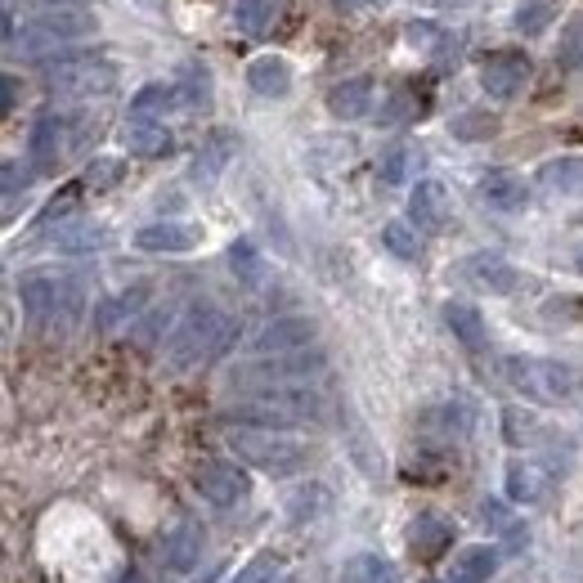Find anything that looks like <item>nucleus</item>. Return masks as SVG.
I'll list each match as a JSON object with an SVG mask.
<instances>
[{"mask_svg": "<svg viewBox=\"0 0 583 583\" xmlns=\"http://www.w3.org/2000/svg\"><path fill=\"white\" fill-rule=\"evenodd\" d=\"M46 90L59 99H99L117 90V63L99 59V54H67V59H50L41 67Z\"/></svg>", "mask_w": 583, "mask_h": 583, "instance_id": "20e7f679", "label": "nucleus"}, {"mask_svg": "<svg viewBox=\"0 0 583 583\" xmlns=\"http://www.w3.org/2000/svg\"><path fill=\"white\" fill-rule=\"evenodd\" d=\"M426 113V99L413 90V86H399L377 113V126H405V122H418Z\"/></svg>", "mask_w": 583, "mask_h": 583, "instance_id": "2f4dec72", "label": "nucleus"}, {"mask_svg": "<svg viewBox=\"0 0 583 583\" xmlns=\"http://www.w3.org/2000/svg\"><path fill=\"white\" fill-rule=\"evenodd\" d=\"M46 5H54V10H82L86 0H46Z\"/></svg>", "mask_w": 583, "mask_h": 583, "instance_id": "3c124183", "label": "nucleus"}, {"mask_svg": "<svg viewBox=\"0 0 583 583\" xmlns=\"http://www.w3.org/2000/svg\"><path fill=\"white\" fill-rule=\"evenodd\" d=\"M234 23L247 36H265L274 23V0H234Z\"/></svg>", "mask_w": 583, "mask_h": 583, "instance_id": "c9c22d12", "label": "nucleus"}, {"mask_svg": "<svg viewBox=\"0 0 583 583\" xmlns=\"http://www.w3.org/2000/svg\"><path fill=\"white\" fill-rule=\"evenodd\" d=\"M122 175H126L122 158H95V162L82 171V185L95 189V194H108L113 185H122Z\"/></svg>", "mask_w": 583, "mask_h": 583, "instance_id": "ea45409f", "label": "nucleus"}, {"mask_svg": "<svg viewBox=\"0 0 583 583\" xmlns=\"http://www.w3.org/2000/svg\"><path fill=\"white\" fill-rule=\"evenodd\" d=\"M202 243V230L189 225V221H153L135 230V247L139 251H158V257H185Z\"/></svg>", "mask_w": 583, "mask_h": 583, "instance_id": "4468645a", "label": "nucleus"}, {"mask_svg": "<svg viewBox=\"0 0 583 583\" xmlns=\"http://www.w3.org/2000/svg\"><path fill=\"white\" fill-rule=\"evenodd\" d=\"M0 86H5V113H14V103H18V77H10V72H5V82H0Z\"/></svg>", "mask_w": 583, "mask_h": 583, "instance_id": "09e8293b", "label": "nucleus"}, {"mask_svg": "<svg viewBox=\"0 0 583 583\" xmlns=\"http://www.w3.org/2000/svg\"><path fill=\"white\" fill-rule=\"evenodd\" d=\"M108 243V230L95 225V221H72V225H59L50 234V247L54 251H67V257H82V251H99Z\"/></svg>", "mask_w": 583, "mask_h": 583, "instance_id": "cd10ccee", "label": "nucleus"}, {"mask_svg": "<svg viewBox=\"0 0 583 583\" xmlns=\"http://www.w3.org/2000/svg\"><path fill=\"white\" fill-rule=\"evenodd\" d=\"M342 583H399V570L377 553H355L342 566Z\"/></svg>", "mask_w": 583, "mask_h": 583, "instance_id": "7c9ffc66", "label": "nucleus"}, {"mask_svg": "<svg viewBox=\"0 0 583 583\" xmlns=\"http://www.w3.org/2000/svg\"><path fill=\"white\" fill-rule=\"evenodd\" d=\"M503 373L525 399L534 405H561V399L574 395V373L561 359H538V355H507Z\"/></svg>", "mask_w": 583, "mask_h": 583, "instance_id": "423d86ee", "label": "nucleus"}, {"mask_svg": "<svg viewBox=\"0 0 583 583\" xmlns=\"http://www.w3.org/2000/svg\"><path fill=\"white\" fill-rule=\"evenodd\" d=\"M274 574H278V557L274 553H261V557H251L230 583H274Z\"/></svg>", "mask_w": 583, "mask_h": 583, "instance_id": "c03bdc74", "label": "nucleus"}, {"mask_svg": "<svg viewBox=\"0 0 583 583\" xmlns=\"http://www.w3.org/2000/svg\"><path fill=\"white\" fill-rule=\"evenodd\" d=\"M230 413L238 418V426H310L323 418V395L314 386H251L238 390V405Z\"/></svg>", "mask_w": 583, "mask_h": 583, "instance_id": "f257e3e1", "label": "nucleus"}, {"mask_svg": "<svg viewBox=\"0 0 583 583\" xmlns=\"http://www.w3.org/2000/svg\"><path fill=\"white\" fill-rule=\"evenodd\" d=\"M557 63L561 67H583V18H574L570 27H566V36H561V50H557Z\"/></svg>", "mask_w": 583, "mask_h": 583, "instance_id": "a18cd8bd", "label": "nucleus"}, {"mask_svg": "<svg viewBox=\"0 0 583 583\" xmlns=\"http://www.w3.org/2000/svg\"><path fill=\"white\" fill-rule=\"evenodd\" d=\"M462 274L476 283V287H485V292H498V297L517 292V283H521L517 265H507L503 257H494V251H476V257H467L462 261Z\"/></svg>", "mask_w": 583, "mask_h": 583, "instance_id": "dca6fc26", "label": "nucleus"}, {"mask_svg": "<svg viewBox=\"0 0 583 583\" xmlns=\"http://www.w3.org/2000/svg\"><path fill=\"white\" fill-rule=\"evenodd\" d=\"M327 369V355L319 346L297 350V355H265L238 363L230 373V390H251V386H310Z\"/></svg>", "mask_w": 583, "mask_h": 583, "instance_id": "39448f33", "label": "nucleus"}, {"mask_svg": "<svg viewBox=\"0 0 583 583\" xmlns=\"http://www.w3.org/2000/svg\"><path fill=\"white\" fill-rule=\"evenodd\" d=\"M247 86L261 99H283L292 90V63L283 54H261L247 63Z\"/></svg>", "mask_w": 583, "mask_h": 583, "instance_id": "5701e85b", "label": "nucleus"}, {"mask_svg": "<svg viewBox=\"0 0 583 583\" xmlns=\"http://www.w3.org/2000/svg\"><path fill=\"white\" fill-rule=\"evenodd\" d=\"M230 270H234V278H243V283H261L265 261H261L257 243H251V238H234V243H230Z\"/></svg>", "mask_w": 583, "mask_h": 583, "instance_id": "e433bc0d", "label": "nucleus"}, {"mask_svg": "<svg viewBox=\"0 0 583 583\" xmlns=\"http://www.w3.org/2000/svg\"><path fill=\"white\" fill-rule=\"evenodd\" d=\"M426 431H445V435H467L471 431V409L467 405H441L422 418Z\"/></svg>", "mask_w": 583, "mask_h": 583, "instance_id": "58836bf2", "label": "nucleus"}, {"mask_svg": "<svg viewBox=\"0 0 583 583\" xmlns=\"http://www.w3.org/2000/svg\"><path fill=\"white\" fill-rule=\"evenodd\" d=\"M18 301L32 319H54L59 310H77L82 292L72 278H54V274H27L18 283Z\"/></svg>", "mask_w": 583, "mask_h": 583, "instance_id": "1a4fd4ad", "label": "nucleus"}, {"mask_svg": "<svg viewBox=\"0 0 583 583\" xmlns=\"http://www.w3.org/2000/svg\"><path fill=\"white\" fill-rule=\"evenodd\" d=\"M494 570H498V548L494 543H471V548H462L454 557L445 579H435V583H489Z\"/></svg>", "mask_w": 583, "mask_h": 583, "instance_id": "a211bd4d", "label": "nucleus"}, {"mask_svg": "<svg viewBox=\"0 0 583 583\" xmlns=\"http://www.w3.org/2000/svg\"><path fill=\"white\" fill-rule=\"evenodd\" d=\"M95 14H82V10H50V14H36L23 36L10 46L14 54H46L63 41H82V36H95Z\"/></svg>", "mask_w": 583, "mask_h": 583, "instance_id": "0eeeda50", "label": "nucleus"}, {"mask_svg": "<svg viewBox=\"0 0 583 583\" xmlns=\"http://www.w3.org/2000/svg\"><path fill=\"white\" fill-rule=\"evenodd\" d=\"M323 512H327V489L323 485H306L297 498L287 503V521L292 525H314Z\"/></svg>", "mask_w": 583, "mask_h": 583, "instance_id": "4c0bfd02", "label": "nucleus"}, {"mask_svg": "<svg viewBox=\"0 0 583 583\" xmlns=\"http://www.w3.org/2000/svg\"><path fill=\"white\" fill-rule=\"evenodd\" d=\"M63 131H67V117H54V113L36 117V126L27 135V158H32L36 171H59V162H63Z\"/></svg>", "mask_w": 583, "mask_h": 583, "instance_id": "2eb2a0df", "label": "nucleus"}, {"mask_svg": "<svg viewBox=\"0 0 583 583\" xmlns=\"http://www.w3.org/2000/svg\"><path fill=\"white\" fill-rule=\"evenodd\" d=\"M234 153H238V139H234L230 131H211V135L202 139L198 158H194V179H198V185H215V179H221V171L234 162Z\"/></svg>", "mask_w": 583, "mask_h": 583, "instance_id": "412c9836", "label": "nucleus"}, {"mask_svg": "<svg viewBox=\"0 0 583 583\" xmlns=\"http://www.w3.org/2000/svg\"><path fill=\"white\" fill-rule=\"evenodd\" d=\"M202 548H207V534H202V525H194V521H185V525H175L171 534H166V548H162V557H166V566L171 570H194L198 561H202Z\"/></svg>", "mask_w": 583, "mask_h": 583, "instance_id": "393cba45", "label": "nucleus"}, {"mask_svg": "<svg viewBox=\"0 0 583 583\" xmlns=\"http://www.w3.org/2000/svg\"><path fill=\"white\" fill-rule=\"evenodd\" d=\"M454 139H467V144H476V139H494L498 135V117L485 113V108H467V113H458L449 122Z\"/></svg>", "mask_w": 583, "mask_h": 583, "instance_id": "f704fd0d", "label": "nucleus"}, {"mask_svg": "<svg viewBox=\"0 0 583 583\" xmlns=\"http://www.w3.org/2000/svg\"><path fill=\"white\" fill-rule=\"evenodd\" d=\"M314 337H319L314 319H306V314H283V319H270L247 346L265 359V355H297V350H310Z\"/></svg>", "mask_w": 583, "mask_h": 583, "instance_id": "9d476101", "label": "nucleus"}, {"mask_svg": "<svg viewBox=\"0 0 583 583\" xmlns=\"http://www.w3.org/2000/svg\"><path fill=\"white\" fill-rule=\"evenodd\" d=\"M553 23H557V0H521L512 10V27L521 36H543Z\"/></svg>", "mask_w": 583, "mask_h": 583, "instance_id": "473e14b6", "label": "nucleus"}, {"mask_svg": "<svg viewBox=\"0 0 583 583\" xmlns=\"http://www.w3.org/2000/svg\"><path fill=\"white\" fill-rule=\"evenodd\" d=\"M557 476H561V462H553V458H512V462H507L503 489H507V498H512V503L538 507V503H548Z\"/></svg>", "mask_w": 583, "mask_h": 583, "instance_id": "6e6552de", "label": "nucleus"}, {"mask_svg": "<svg viewBox=\"0 0 583 583\" xmlns=\"http://www.w3.org/2000/svg\"><path fill=\"white\" fill-rule=\"evenodd\" d=\"M82 179H72V185H63L54 198H50V207L36 215V225H54V221H63V215H72V207H77V198H82Z\"/></svg>", "mask_w": 583, "mask_h": 583, "instance_id": "37998d69", "label": "nucleus"}, {"mask_svg": "<svg viewBox=\"0 0 583 583\" xmlns=\"http://www.w3.org/2000/svg\"><path fill=\"white\" fill-rule=\"evenodd\" d=\"M476 194H481V202H485L489 211H521V207L530 202L525 179L512 175V171H489L481 185H476Z\"/></svg>", "mask_w": 583, "mask_h": 583, "instance_id": "4be33fe9", "label": "nucleus"}, {"mask_svg": "<svg viewBox=\"0 0 583 583\" xmlns=\"http://www.w3.org/2000/svg\"><path fill=\"white\" fill-rule=\"evenodd\" d=\"M409 149H390L386 158H382V166H377V175L386 179V185H399V179H405V171H409Z\"/></svg>", "mask_w": 583, "mask_h": 583, "instance_id": "de8ad7c7", "label": "nucleus"}, {"mask_svg": "<svg viewBox=\"0 0 583 583\" xmlns=\"http://www.w3.org/2000/svg\"><path fill=\"white\" fill-rule=\"evenodd\" d=\"M327 5H333L337 14H355L359 5H369V0H327Z\"/></svg>", "mask_w": 583, "mask_h": 583, "instance_id": "8fccbe9b", "label": "nucleus"}, {"mask_svg": "<svg viewBox=\"0 0 583 583\" xmlns=\"http://www.w3.org/2000/svg\"><path fill=\"white\" fill-rule=\"evenodd\" d=\"M234 337H238V323L225 310L194 306L185 319H179L171 342H166V369L171 373H189V369H198V363L225 355L234 346Z\"/></svg>", "mask_w": 583, "mask_h": 583, "instance_id": "f03ea898", "label": "nucleus"}, {"mask_svg": "<svg viewBox=\"0 0 583 583\" xmlns=\"http://www.w3.org/2000/svg\"><path fill=\"white\" fill-rule=\"evenodd\" d=\"M373 108V77H346L327 90V113L337 122H359Z\"/></svg>", "mask_w": 583, "mask_h": 583, "instance_id": "aec40b11", "label": "nucleus"}, {"mask_svg": "<svg viewBox=\"0 0 583 583\" xmlns=\"http://www.w3.org/2000/svg\"><path fill=\"white\" fill-rule=\"evenodd\" d=\"M179 103V86H166V82H149L135 99H131V117H139V122H158V117H166V108H175Z\"/></svg>", "mask_w": 583, "mask_h": 583, "instance_id": "c756f323", "label": "nucleus"}, {"mask_svg": "<svg viewBox=\"0 0 583 583\" xmlns=\"http://www.w3.org/2000/svg\"><path fill=\"white\" fill-rule=\"evenodd\" d=\"M179 103H189V108H211V72H207L202 63H189V67H185Z\"/></svg>", "mask_w": 583, "mask_h": 583, "instance_id": "a19ab883", "label": "nucleus"}, {"mask_svg": "<svg viewBox=\"0 0 583 583\" xmlns=\"http://www.w3.org/2000/svg\"><path fill=\"white\" fill-rule=\"evenodd\" d=\"M481 517H485V525L507 543V553H525V548H530V530L521 525V517L507 512V503L485 498V503H481Z\"/></svg>", "mask_w": 583, "mask_h": 583, "instance_id": "bb28decb", "label": "nucleus"}, {"mask_svg": "<svg viewBox=\"0 0 583 583\" xmlns=\"http://www.w3.org/2000/svg\"><path fill=\"white\" fill-rule=\"evenodd\" d=\"M445 327L467 346V350H481L489 342V327H485V314L467 301H445Z\"/></svg>", "mask_w": 583, "mask_h": 583, "instance_id": "a878e982", "label": "nucleus"}, {"mask_svg": "<svg viewBox=\"0 0 583 583\" xmlns=\"http://www.w3.org/2000/svg\"><path fill=\"white\" fill-rule=\"evenodd\" d=\"M122 144H126L131 158H149V162H153V158H166V153L175 149V139H171V131H166L162 122H139V117L126 122Z\"/></svg>", "mask_w": 583, "mask_h": 583, "instance_id": "b1692460", "label": "nucleus"}, {"mask_svg": "<svg viewBox=\"0 0 583 583\" xmlns=\"http://www.w3.org/2000/svg\"><path fill=\"white\" fill-rule=\"evenodd\" d=\"M27 185H32V171H23L18 162H5V166H0V189H5V207H10V211H14L18 194H27Z\"/></svg>", "mask_w": 583, "mask_h": 583, "instance_id": "49530a36", "label": "nucleus"}, {"mask_svg": "<svg viewBox=\"0 0 583 583\" xmlns=\"http://www.w3.org/2000/svg\"><path fill=\"white\" fill-rule=\"evenodd\" d=\"M194 489H198L202 503H211V507H221V512H225V507H234V503L247 498V476H243L238 462L211 458V462L194 467Z\"/></svg>", "mask_w": 583, "mask_h": 583, "instance_id": "9b49d317", "label": "nucleus"}, {"mask_svg": "<svg viewBox=\"0 0 583 583\" xmlns=\"http://www.w3.org/2000/svg\"><path fill=\"white\" fill-rule=\"evenodd\" d=\"M449 189L441 179H418L413 194H409V225L418 234H441L449 225Z\"/></svg>", "mask_w": 583, "mask_h": 583, "instance_id": "ddd939ff", "label": "nucleus"}, {"mask_svg": "<svg viewBox=\"0 0 583 583\" xmlns=\"http://www.w3.org/2000/svg\"><path fill=\"white\" fill-rule=\"evenodd\" d=\"M503 431H507V445H534V441H543V426L530 413H521V409H507L503 413Z\"/></svg>", "mask_w": 583, "mask_h": 583, "instance_id": "79ce46f5", "label": "nucleus"}, {"mask_svg": "<svg viewBox=\"0 0 583 583\" xmlns=\"http://www.w3.org/2000/svg\"><path fill=\"white\" fill-rule=\"evenodd\" d=\"M382 247L390 251V257H399V261H422V238H418V230L409 221L382 225Z\"/></svg>", "mask_w": 583, "mask_h": 583, "instance_id": "72a5a7b5", "label": "nucleus"}, {"mask_svg": "<svg viewBox=\"0 0 583 583\" xmlns=\"http://www.w3.org/2000/svg\"><path fill=\"white\" fill-rule=\"evenodd\" d=\"M225 445L230 454H238V462H251L265 476H297L310 462V445H301L297 435L265 431V426H230Z\"/></svg>", "mask_w": 583, "mask_h": 583, "instance_id": "7ed1b4c3", "label": "nucleus"}, {"mask_svg": "<svg viewBox=\"0 0 583 583\" xmlns=\"http://www.w3.org/2000/svg\"><path fill=\"white\" fill-rule=\"evenodd\" d=\"M534 185H538L543 194H553V198H574V194H583V158H579V153L548 158V162L538 166Z\"/></svg>", "mask_w": 583, "mask_h": 583, "instance_id": "6ab92c4d", "label": "nucleus"}, {"mask_svg": "<svg viewBox=\"0 0 583 583\" xmlns=\"http://www.w3.org/2000/svg\"><path fill=\"white\" fill-rule=\"evenodd\" d=\"M144 301H149V287H131V292H117L113 301H103V306L95 310V327H99V333H113L117 323H126V319H135V314L144 310Z\"/></svg>", "mask_w": 583, "mask_h": 583, "instance_id": "c85d7f7f", "label": "nucleus"}, {"mask_svg": "<svg viewBox=\"0 0 583 583\" xmlns=\"http://www.w3.org/2000/svg\"><path fill=\"white\" fill-rule=\"evenodd\" d=\"M530 72H534V63H530L525 50H498L481 67V86H485L489 99H503L507 103V99H517L530 86Z\"/></svg>", "mask_w": 583, "mask_h": 583, "instance_id": "f8f14e48", "label": "nucleus"}, {"mask_svg": "<svg viewBox=\"0 0 583 583\" xmlns=\"http://www.w3.org/2000/svg\"><path fill=\"white\" fill-rule=\"evenodd\" d=\"M449 543H454V525H449L441 512H418V517H413V525H409V548H413V557L435 561V557H445Z\"/></svg>", "mask_w": 583, "mask_h": 583, "instance_id": "f3484780", "label": "nucleus"}]
</instances>
